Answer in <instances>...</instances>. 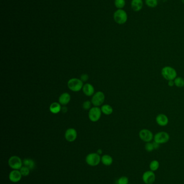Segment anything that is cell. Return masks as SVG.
<instances>
[{
    "label": "cell",
    "instance_id": "1",
    "mask_svg": "<svg viewBox=\"0 0 184 184\" xmlns=\"http://www.w3.org/2000/svg\"><path fill=\"white\" fill-rule=\"evenodd\" d=\"M162 75L167 81L174 80L177 78V73L175 69L171 66H165L162 69Z\"/></svg>",
    "mask_w": 184,
    "mask_h": 184
},
{
    "label": "cell",
    "instance_id": "2",
    "mask_svg": "<svg viewBox=\"0 0 184 184\" xmlns=\"http://www.w3.org/2000/svg\"><path fill=\"white\" fill-rule=\"evenodd\" d=\"M83 86L82 81L77 78H72L67 82L68 88L75 92L80 91L83 88Z\"/></svg>",
    "mask_w": 184,
    "mask_h": 184
},
{
    "label": "cell",
    "instance_id": "3",
    "mask_svg": "<svg viewBox=\"0 0 184 184\" xmlns=\"http://www.w3.org/2000/svg\"><path fill=\"white\" fill-rule=\"evenodd\" d=\"M113 18L118 24H123L128 20V14L123 9H118L113 14Z\"/></svg>",
    "mask_w": 184,
    "mask_h": 184
},
{
    "label": "cell",
    "instance_id": "4",
    "mask_svg": "<svg viewBox=\"0 0 184 184\" xmlns=\"http://www.w3.org/2000/svg\"><path fill=\"white\" fill-rule=\"evenodd\" d=\"M101 109L98 107H94L91 108L89 112V119L92 122H97L100 119L102 115Z\"/></svg>",
    "mask_w": 184,
    "mask_h": 184
},
{
    "label": "cell",
    "instance_id": "5",
    "mask_svg": "<svg viewBox=\"0 0 184 184\" xmlns=\"http://www.w3.org/2000/svg\"><path fill=\"white\" fill-rule=\"evenodd\" d=\"M104 100H105L104 94L101 91H98L95 94H94L91 99V103L92 104L93 106H95V107H99L104 103Z\"/></svg>",
    "mask_w": 184,
    "mask_h": 184
},
{
    "label": "cell",
    "instance_id": "6",
    "mask_svg": "<svg viewBox=\"0 0 184 184\" xmlns=\"http://www.w3.org/2000/svg\"><path fill=\"white\" fill-rule=\"evenodd\" d=\"M154 141L157 143L161 144H165L168 142L170 139V135L169 134L165 131H160L157 133L154 136Z\"/></svg>",
    "mask_w": 184,
    "mask_h": 184
},
{
    "label": "cell",
    "instance_id": "7",
    "mask_svg": "<svg viewBox=\"0 0 184 184\" xmlns=\"http://www.w3.org/2000/svg\"><path fill=\"white\" fill-rule=\"evenodd\" d=\"M139 137L141 139L146 143L151 142L154 138L153 135L151 131L147 129L141 130L139 132Z\"/></svg>",
    "mask_w": 184,
    "mask_h": 184
},
{
    "label": "cell",
    "instance_id": "8",
    "mask_svg": "<svg viewBox=\"0 0 184 184\" xmlns=\"http://www.w3.org/2000/svg\"><path fill=\"white\" fill-rule=\"evenodd\" d=\"M100 161V155L96 153L89 154L86 157V162L87 164L92 166H95L99 164Z\"/></svg>",
    "mask_w": 184,
    "mask_h": 184
},
{
    "label": "cell",
    "instance_id": "9",
    "mask_svg": "<svg viewBox=\"0 0 184 184\" xmlns=\"http://www.w3.org/2000/svg\"><path fill=\"white\" fill-rule=\"evenodd\" d=\"M8 164L11 169H14L16 170H20L22 167V160L21 158L18 156H12L9 158Z\"/></svg>",
    "mask_w": 184,
    "mask_h": 184
},
{
    "label": "cell",
    "instance_id": "10",
    "mask_svg": "<svg viewBox=\"0 0 184 184\" xmlns=\"http://www.w3.org/2000/svg\"><path fill=\"white\" fill-rule=\"evenodd\" d=\"M142 180L145 184H153L156 180V174L151 170L145 171L142 175Z\"/></svg>",
    "mask_w": 184,
    "mask_h": 184
},
{
    "label": "cell",
    "instance_id": "11",
    "mask_svg": "<svg viewBox=\"0 0 184 184\" xmlns=\"http://www.w3.org/2000/svg\"><path fill=\"white\" fill-rule=\"evenodd\" d=\"M77 136L76 130L74 128H69L66 131L65 133V138L67 141L69 142H72L76 140Z\"/></svg>",
    "mask_w": 184,
    "mask_h": 184
},
{
    "label": "cell",
    "instance_id": "12",
    "mask_svg": "<svg viewBox=\"0 0 184 184\" xmlns=\"http://www.w3.org/2000/svg\"><path fill=\"white\" fill-rule=\"evenodd\" d=\"M156 120L157 123L162 127L167 126L169 123V118L164 114H159L157 115Z\"/></svg>",
    "mask_w": 184,
    "mask_h": 184
},
{
    "label": "cell",
    "instance_id": "13",
    "mask_svg": "<svg viewBox=\"0 0 184 184\" xmlns=\"http://www.w3.org/2000/svg\"><path fill=\"white\" fill-rule=\"evenodd\" d=\"M22 175L20 171L15 170L11 171L9 174V179L11 182H20L21 179Z\"/></svg>",
    "mask_w": 184,
    "mask_h": 184
},
{
    "label": "cell",
    "instance_id": "14",
    "mask_svg": "<svg viewBox=\"0 0 184 184\" xmlns=\"http://www.w3.org/2000/svg\"><path fill=\"white\" fill-rule=\"evenodd\" d=\"M83 92L85 96H92L95 92V89L93 86L90 84H86L83 87Z\"/></svg>",
    "mask_w": 184,
    "mask_h": 184
},
{
    "label": "cell",
    "instance_id": "15",
    "mask_svg": "<svg viewBox=\"0 0 184 184\" xmlns=\"http://www.w3.org/2000/svg\"><path fill=\"white\" fill-rule=\"evenodd\" d=\"M70 100H71V96L69 94L67 93H64L62 94L59 98V103L63 106H65L69 103Z\"/></svg>",
    "mask_w": 184,
    "mask_h": 184
},
{
    "label": "cell",
    "instance_id": "16",
    "mask_svg": "<svg viewBox=\"0 0 184 184\" xmlns=\"http://www.w3.org/2000/svg\"><path fill=\"white\" fill-rule=\"evenodd\" d=\"M131 8L133 11L137 12L142 9L143 6V2L142 0H132L131 1Z\"/></svg>",
    "mask_w": 184,
    "mask_h": 184
},
{
    "label": "cell",
    "instance_id": "17",
    "mask_svg": "<svg viewBox=\"0 0 184 184\" xmlns=\"http://www.w3.org/2000/svg\"><path fill=\"white\" fill-rule=\"evenodd\" d=\"M50 111L53 114H58L62 109L61 104L58 102H53L50 105Z\"/></svg>",
    "mask_w": 184,
    "mask_h": 184
},
{
    "label": "cell",
    "instance_id": "18",
    "mask_svg": "<svg viewBox=\"0 0 184 184\" xmlns=\"http://www.w3.org/2000/svg\"><path fill=\"white\" fill-rule=\"evenodd\" d=\"M101 111L105 115H110L113 113V108L109 104H104L101 107Z\"/></svg>",
    "mask_w": 184,
    "mask_h": 184
},
{
    "label": "cell",
    "instance_id": "19",
    "mask_svg": "<svg viewBox=\"0 0 184 184\" xmlns=\"http://www.w3.org/2000/svg\"><path fill=\"white\" fill-rule=\"evenodd\" d=\"M101 160L102 163L106 166H110L113 162L112 158L108 155H105L102 156Z\"/></svg>",
    "mask_w": 184,
    "mask_h": 184
},
{
    "label": "cell",
    "instance_id": "20",
    "mask_svg": "<svg viewBox=\"0 0 184 184\" xmlns=\"http://www.w3.org/2000/svg\"><path fill=\"white\" fill-rule=\"evenodd\" d=\"M23 163L25 166L28 167L30 170H33V169H35V166H36L35 162L31 159H29V158L24 159Z\"/></svg>",
    "mask_w": 184,
    "mask_h": 184
},
{
    "label": "cell",
    "instance_id": "21",
    "mask_svg": "<svg viewBox=\"0 0 184 184\" xmlns=\"http://www.w3.org/2000/svg\"><path fill=\"white\" fill-rule=\"evenodd\" d=\"M160 164L159 162L157 160H153L149 163V167L150 170L152 171H157L159 167Z\"/></svg>",
    "mask_w": 184,
    "mask_h": 184
},
{
    "label": "cell",
    "instance_id": "22",
    "mask_svg": "<svg viewBox=\"0 0 184 184\" xmlns=\"http://www.w3.org/2000/svg\"><path fill=\"white\" fill-rule=\"evenodd\" d=\"M174 85L177 87L182 88L184 87V79L182 77H177L174 80Z\"/></svg>",
    "mask_w": 184,
    "mask_h": 184
},
{
    "label": "cell",
    "instance_id": "23",
    "mask_svg": "<svg viewBox=\"0 0 184 184\" xmlns=\"http://www.w3.org/2000/svg\"><path fill=\"white\" fill-rule=\"evenodd\" d=\"M115 5L118 9H122L125 5V0H115Z\"/></svg>",
    "mask_w": 184,
    "mask_h": 184
},
{
    "label": "cell",
    "instance_id": "24",
    "mask_svg": "<svg viewBox=\"0 0 184 184\" xmlns=\"http://www.w3.org/2000/svg\"><path fill=\"white\" fill-rule=\"evenodd\" d=\"M146 5L150 8H155L158 5V0H145Z\"/></svg>",
    "mask_w": 184,
    "mask_h": 184
},
{
    "label": "cell",
    "instance_id": "25",
    "mask_svg": "<svg viewBox=\"0 0 184 184\" xmlns=\"http://www.w3.org/2000/svg\"><path fill=\"white\" fill-rule=\"evenodd\" d=\"M117 184H129V178L126 176H122L117 180Z\"/></svg>",
    "mask_w": 184,
    "mask_h": 184
},
{
    "label": "cell",
    "instance_id": "26",
    "mask_svg": "<svg viewBox=\"0 0 184 184\" xmlns=\"http://www.w3.org/2000/svg\"><path fill=\"white\" fill-rule=\"evenodd\" d=\"M20 172L23 176H27L30 173V169L28 167L23 166L20 169Z\"/></svg>",
    "mask_w": 184,
    "mask_h": 184
},
{
    "label": "cell",
    "instance_id": "27",
    "mask_svg": "<svg viewBox=\"0 0 184 184\" xmlns=\"http://www.w3.org/2000/svg\"><path fill=\"white\" fill-rule=\"evenodd\" d=\"M145 149L146 151L149 152L153 151V150H154L153 143H151V142H147V143H146L145 145Z\"/></svg>",
    "mask_w": 184,
    "mask_h": 184
},
{
    "label": "cell",
    "instance_id": "28",
    "mask_svg": "<svg viewBox=\"0 0 184 184\" xmlns=\"http://www.w3.org/2000/svg\"><path fill=\"white\" fill-rule=\"evenodd\" d=\"M83 108L84 110H90L91 108V103L90 101H86L83 104Z\"/></svg>",
    "mask_w": 184,
    "mask_h": 184
},
{
    "label": "cell",
    "instance_id": "29",
    "mask_svg": "<svg viewBox=\"0 0 184 184\" xmlns=\"http://www.w3.org/2000/svg\"><path fill=\"white\" fill-rule=\"evenodd\" d=\"M80 79L83 82H85L89 79V76L87 74H84L81 76Z\"/></svg>",
    "mask_w": 184,
    "mask_h": 184
},
{
    "label": "cell",
    "instance_id": "30",
    "mask_svg": "<svg viewBox=\"0 0 184 184\" xmlns=\"http://www.w3.org/2000/svg\"><path fill=\"white\" fill-rule=\"evenodd\" d=\"M153 145L154 149H159V147H160V144H159V143H157L156 142H154V141L153 142Z\"/></svg>",
    "mask_w": 184,
    "mask_h": 184
},
{
    "label": "cell",
    "instance_id": "31",
    "mask_svg": "<svg viewBox=\"0 0 184 184\" xmlns=\"http://www.w3.org/2000/svg\"><path fill=\"white\" fill-rule=\"evenodd\" d=\"M168 84L170 87H173L174 85V80H170L168 82Z\"/></svg>",
    "mask_w": 184,
    "mask_h": 184
},
{
    "label": "cell",
    "instance_id": "32",
    "mask_svg": "<svg viewBox=\"0 0 184 184\" xmlns=\"http://www.w3.org/2000/svg\"><path fill=\"white\" fill-rule=\"evenodd\" d=\"M61 111L63 112V113H66L67 112V107L64 106L62 108V109H61Z\"/></svg>",
    "mask_w": 184,
    "mask_h": 184
},
{
    "label": "cell",
    "instance_id": "33",
    "mask_svg": "<svg viewBox=\"0 0 184 184\" xmlns=\"http://www.w3.org/2000/svg\"><path fill=\"white\" fill-rule=\"evenodd\" d=\"M102 153V150H101L100 149V150H98V151L97 152V154H99V155H100V154H101Z\"/></svg>",
    "mask_w": 184,
    "mask_h": 184
},
{
    "label": "cell",
    "instance_id": "34",
    "mask_svg": "<svg viewBox=\"0 0 184 184\" xmlns=\"http://www.w3.org/2000/svg\"><path fill=\"white\" fill-rule=\"evenodd\" d=\"M182 3H184V0H182Z\"/></svg>",
    "mask_w": 184,
    "mask_h": 184
}]
</instances>
